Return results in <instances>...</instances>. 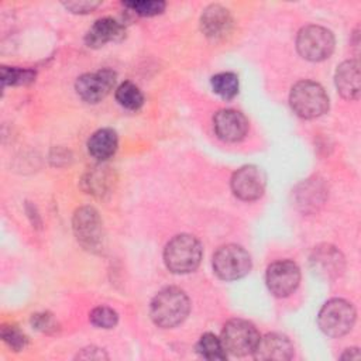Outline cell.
I'll return each mask as SVG.
<instances>
[{"instance_id": "obj_1", "label": "cell", "mask_w": 361, "mask_h": 361, "mask_svg": "<svg viewBox=\"0 0 361 361\" xmlns=\"http://www.w3.org/2000/svg\"><path fill=\"white\" fill-rule=\"evenodd\" d=\"M190 309L189 298L179 288H165L159 290L149 306L152 322L164 329L175 327L182 323Z\"/></svg>"}, {"instance_id": "obj_2", "label": "cell", "mask_w": 361, "mask_h": 361, "mask_svg": "<svg viewBox=\"0 0 361 361\" xmlns=\"http://www.w3.org/2000/svg\"><path fill=\"white\" fill-rule=\"evenodd\" d=\"M202 259V245L190 234L175 235L165 247L164 261L169 271L188 274L195 271Z\"/></svg>"}, {"instance_id": "obj_3", "label": "cell", "mask_w": 361, "mask_h": 361, "mask_svg": "<svg viewBox=\"0 0 361 361\" xmlns=\"http://www.w3.org/2000/svg\"><path fill=\"white\" fill-rule=\"evenodd\" d=\"M292 110L303 118H314L329 109V97L324 89L312 80L298 82L289 94Z\"/></svg>"}, {"instance_id": "obj_4", "label": "cell", "mask_w": 361, "mask_h": 361, "mask_svg": "<svg viewBox=\"0 0 361 361\" xmlns=\"http://www.w3.org/2000/svg\"><path fill=\"white\" fill-rule=\"evenodd\" d=\"M355 322L353 305L344 299H331L323 305L319 312L317 323L320 330L330 337L347 334Z\"/></svg>"}, {"instance_id": "obj_5", "label": "cell", "mask_w": 361, "mask_h": 361, "mask_svg": "<svg viewBox=\"0 0 361 361\" xmlns=\"http://www.w3.org/2000/svg\"><path fill=\"white\" fill-rule=\"evenodd\" d=\"M251 269L250 254L237 244L220 247L213 255V271L224 281L240 279Z\"/></svg>"}, {"instance_id": "obj_6", "label": "cell", "mask_w": 361, "mask_h": 361, "mask_svg": "<svg viewBox=\"0 0 361 361\" xmlns=\"http://www.w3.org/2000/svg\"><path fill=\"white\" fill-rule=\"evenodd\" d=\"M72 227L79 244L89 251H100L104 241L103 221L90 206L78 209L72 219Z\"/></svg>"}, {"instance_id": "obj_7", "label": "cell", "mask_w": 361, "mask_h": 361, "mask_svg": "<svg viewBox=\"0 0 361 361\" xmlns=\"http://www.w3.org/2000/svg\"><path fill=\"white\" fill-rule=\"evenodd\" d=\"M298 52L307 61H323L334 49V37L330 30L320 25H306L296 37Z\"/></svg>"}, {"instance_id": "obj_8", "label": "cell", "mask_w": 361, "mask_h": 361, "mask_svg": "<svg viewBox=\"0 0 361 361\" xmlns=\"http://www.w3.org/2000/svg\"><path fill=\"white\" fill-rule=\"evenodd\" d=\"M220 340L226 353L241 357L255 350L259 333L252 323L243 319H233L226 323Z\"/></svg>"}, {"instance_id": "obj_9", "label": "cell", "mask_w": 361, "mask_h": 361, "mask_svg": "<svg viewBox=\"0 0 361 361\" xmlns=\"http://www.w3.org/2000/svg\"><path fill=\"white\" fill-rule=\"evenodd\" d=\"M267 176L255 165H245L237 169L231 176V190L241 200H255L265 190Z\"/></svg>"}, {"instance_id": "obj_10", "label": "cell", "mask_w": 361, "mask_h": 361, "mask_svg": "<svg viewBox=\"0 0 361 361\" xmlns=\"http://www.w3.org/2000/svg\"><path fill=\"white\" fill-rule=\"evenodd\" d=\"M300 271L292 261H276L267 269V286L276 298L290 295L299 285Z\"/></svg>"}, {"instance_id": "obj_11", "label": "cell", "mask_w": 361, "mask_h": 361, "mask_svg": "<svg viewBox=\"0 0 361 361\" xmlns=\"http://www.w3.org/2000/svg\"><path fill=\"white\" fill-rule=\"evenodd\" d=\"M116 83V72L111 69H100L97 72L85 73L76 80V93L87 103H97L104 99Z\"/></svg>"}, {"instance_id": "obj_12", "label": "cell", "mask_w": 361, "mask_h": 361, "mask_svg": "<svg viewBox=\"0 0 361 361\" xmlns=\"http://www.w3.org/2000/svg\"><path fill=\"white\" fill-rule=\"evenodd\" d=\"M310 268L319 278L324 281L336 279L344 271V257L333 245L324 244L313 250L310 258Z\"/></svg>"}, {"instance_id": "obj_13", "label": "cell", "mask_w": 361, "mask_h": 361, "mask_svg": "<svg viewBox=\"0 0 361 361\" xmlns=\"http://www.w3.org/2000/svg\"><path fill=\"white\" fill-rule=\"evenodd\" d=\"M213 126L217 137L227 142H235L245 137L248 121L245 116L233 109H223L216 113Z\"/></svg>"}, {"instance_id": "obj_14", "label": "cell", "mask_w": 361, "mask_h": 361, "mask_svg": "<svg viewBox=\"0 0 361 361\" xmlns=\"http://www.w3.org/2000/svg\"><path fill=\"white\" fill-rule=\"evenodd\" d=\"M252 354L257 360L283 361L292 358L293 345L286 336L279 333H269L264 337H259Z\"/></svg>"}, {"instance_id": "obj_15", "label": "cell", "mask_w": 361, "mask_h": 361, "mask_svg": "<svg viewBox=\"0 0 361 361\" xmlns=\"http://www.w3.org/2000/svg\"><path fill=\"white\" fill-rule=\"evenodd\" d=\"M231 16L227 8L220 4L209 6L200 17V28L209 38H220L226 35L231 27Z\"/></svg>"}, {"instance_id": "obj_16", "label": "cell", "mask_w": 361, "mask_h": 361, "mask_svg": "<svg viewBox=\"0 0 361 361\" xmlns=\"http://www.w3.org/2000/svg\"><path fill=\"white\" fill-rule=\"evenodd\" d=\"M124 37V27L111 17L99 18L86 34V44L92 48L103 47L106 42L118 41Z\"/></svg>"}, {"instance_id": "obj_17", "label": "cell", "mask_w": 361, "mask_h": 361, "mask_svg": "<svg viewBox=\"0 0 361 361\" xmlns=\"http://www.w3.org/2000/svg\"><path fill=\"white\" fill-rule=\"evenodd\" d=\"M336 86L345 99H357L360 94V65L357 61H345L336 71Z\"/></svg>"}, {"instance_id": "obj_18", "label": "cell", "mask_w": 361, "mask_h": 361, "mask_svg": "<svg viewBox=\"0 0 361 361\" xmlns=\"http://www.w3.org/2000/svg\"><path fill=\"white\" fill-rule=\"evenodd\" d=\"M117 144H118V140L114 130L100 128L90 135L87 141V149L93 158L99 161H104L111 155H114L117 149Z\"/></svg>"}, {"instance_id": "obj_19", "label": "cell", "mask_w": 361, "mask_h": 361, "mask_svg": "<svg viewBox=\"0 0 361 361\" xmlns=\"http://www.w3.org/2000/svg\"><path fill=\"white\" fill-rule=\"evenodd\" d=\"M196 351L206 360L214 361V360H224L227 353L223 347V343L220 338H217L212 333L203 334L197 344H196Z\"/></svg>"}, {"instance_id": "obj_20", "label": "cell", "mask_w": 361, "mask_h": 361, "mask_svg": "<svg viewBox=\"0 0 361 361\" xmlns=\"http://www.w3.org/2000/svg\"><path fill=\"white\" fill-rule=\"evenodd\" d=\"M116 100L128 110H138L144 103V96L134 83L123 82L116 90Z\"/></svg>"}, {"instance_id": "obj_21", "label": "cell", "mask_w": 361, "mask_h": 361, "mask_svg": "<svg viewBox=\"0 0 361 361\" xmlns=\"http://www.w3.org/2000/svg\"><path fill=\"white\" fill-rule=\"evenodd\" d=\"M212 87L223 99H233L238 93V78L233 72H221L212 78Z\"/></svg>"}, {"instance_id": "obj_22", "label": "cell", "mask_w": 361, "mask_h": 361, "mask_svg": "<svg viewBox=\"0 0 361 361\" xmlns=\"http://www.w3.org/2000/svg\"><path fill=\"white\" fill-rule=\"evenodd\" d=\"M1 83L4 86H17V85H28L35 80V72L32 69H20V68H8L1 66L0 69Z\"/></svg>"}, {"instance_id": "obj_23", "label": "cell", "mask_w": 361, "mask_h": 361, "mask_svg": "<svg viewBox=\"0 0 361 361\" xmlns=\"http://www.w3.org/2000/svg\"><path fill=\"white\" fill-rule=\"evenodd\" d=\"M124 6L131 8L134 13H137L140 16H144V17H151V16L161 14L164 11V8H165V3L164 1H158V0L126 1Z\"/></svg>"}, {"instance_id": "obj_24", "label": "cell", "mask_w": 361, "mask_h": 361, "mask_svg": "<svg viewBox=\"0 0 361 361\" xmlns=\"http://www.w3.org/2000/svg\"><path fill=\"white\" fill-rule=\"evenodd\" d=\"M1 338L3 341L14 351H20L27 345V336L13 324H4L1 327Z\"/></svg>"}, {"instance_id": "obj_25", "label": "cell", "mask_w": 361, "mask_h": 361, "mask_svg": "<svg viewBox=\"0 0 361 361\" xmlns=\"http://www.w3.org/2000/svg\"><path fill=\"white\" fill-rule=\"evenodd\" d=\"M117 320H118L117 313L107 306H99V307L93 309L90 313V322L96 327L111 329L117 324Z\"/></svg>"}, {"instance_id": "obj_26", "label": "cell", "mask_w": 361, "mask_h": 361, "mask_svg": "<svg viewBox=\"0 0 361 361\" xmlns=\"http://www.w3.org/2000/svg\"><path fill=\"white\" fill-rule=\"evenodd\" d=\"M31 324L42 331V333H47V334H51V333H55L58 330V322L55 320V317L48 313V312H42V313H35L32 314L31 317Z\"/></svg>"}, {"instance_id": "obj_27", "label": "cell", "mask_w": 361, "mask_h": 361, "mask_svg": "<svg viewBox=\"0 0 361 361\" xmlns=\"http://www.w3.org/2000/svg\"><path fill=\"white\" fill-rule=\"evenodd\" d=\"M310 186H312V182H306V183H302V189L298 190V196H299L298 203L305 206V207L322 203L323 199H324V190L323 189L317 190L316 193H310Z\"/></svg>"}, {"instance_id": "obj_28", "label": "cell", "mask_w": 361, "mask_h": 361, "mask_svg": "<svg viewBox=\"0 0 361 361\" xmlns=\"http://www.w3.org/2000/svg\"><path fill=\"white\" fill-rule=\"evenodd\" d=\"M102 168H97V171H93L92 173H89V179L85 180L87 183V190H90L89 193H94V195H100L106 190V185L107 182H104V179H109L107 173L104 171H100Z\"/></svg>"}, {"instance_id": "obj_29", "label": "cell", "mask_w": 361, "mask_h": 361, "mask_svg": "<svg viewBox=\"0 0 361 361\" xmlns=\"http://www.w3.org/2000/svg\"><path fill=\"white\" fill-rule=\"evenodd\" d=\"M63 6L72 13H89L94 10L97 6H100V3L99 1H69V3H63Z\"/></svg>"}, {"instance_id": "obj_30", "label": "cell", "mask_w": 361, "mask_h": 361, "mask_svg": "<svg viewBox=\"0 0 361 361\" xmlns=\"http://www.w3.org/2000/svg\"><path fill=\"white\" fill-rule=\"evenodd\" d=\"M78 358H82V360H102V358H107V355L102 350L90 347V348L82 350V353L78 354Z\"/></svg>"}, {"instance_id": "obj_31", "label": "cell", "mask_w": 361, "mask_h": 361, "mask_svg": "<svg viewBox=\"0 0 361 361\" xmlns=\"http://www.w3.org/2000/svg\"><path fill=\"white\" fill-rule=\"evenodd\" d=\"M343 360H358L360 358V351L358 348H348L343 355H341Z\"/></svg>"}]
</instances>
